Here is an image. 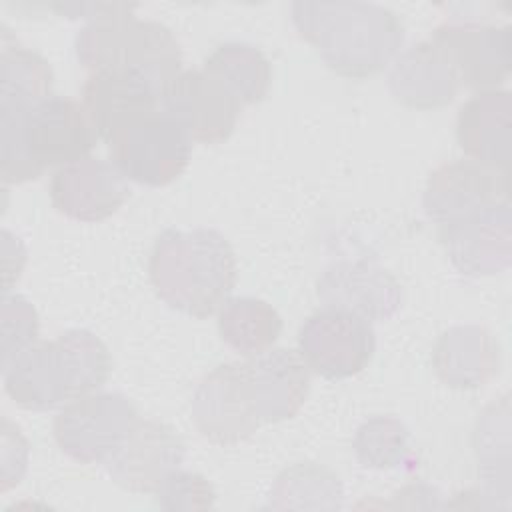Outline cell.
Here are the masks:
<instances>
[{"label": "cell", "mask_w": 512, "mask_h": 512, "mask_svg": "<svg viewBox=\"0 0 512 512\" xmlns=\"http://www.w3.org/2000/svg\"><path fill=\"white\" fill-rule=\"evenodd\" d=\"M512 98L506 90H486L464 102L456 116V138L470 160L508 168Z\"/></svg>", "instance_id": "ffe728a7"}, {"label": "cell", "mask_w": 512, "mask_h": 512, "mask_svg": "<svg viewBox=\"0 0 512 512\" xmlns=\"http://www.w3.org/2000/svg\"><path fill=\"white\" fill-rule=\"evenodd\" d=\"M218 332L242 356L260 354L278 340L282 318L272 304L252 296L228 298L218 310Z\"/></svg>", "instance_id": "7402d4cb"}, {"label": "cell", "mask_w": 512, "mask_h": 512, "mask_svg": "<svg viewBox=\"0 0 512 512\" xmlns=\"http://www.w3.org/2000/svg\"><path fill=\"white\" fill-rule=\"evenodd\" d=\"M98 138L84 104L68 96H50L32 108L0 106L2 182L22 184L48 166L86 158Z\"/></svg>", "instance_id": "3957f363"}, {"label": "cell", "mask_w": 512, "mask_h": 512, "mask_svg": "<svg viewBox=\"0 0 512 512\" xmlns=\"http://www.w3.org/2000/svg\"><path fill=\"white\" fill-rule=\"evenodd\" d=\"M154 494L164 510H208L214 506L216 496L202 474L180 468L168 474Z\"/></svg>", "instance_id": "83f0119b"}, {"label": "cell", "mask_w": 512, "mask_h": 512, "mask_svg": "<svg viewBox=\"0 0 512 512\" xmlns=\"http://www.w3.org/2000/svg\"><path fill=\"white\" fill-rule=\"evenodd\" d=\"M138 418V410L126 396L92 392L62 406L52 430L60 450L72 460L104 464Z\"/></svg>", "instance_id": "52a82bcc"}, {"label": "cell", "mask_w": 512, "mask_h": 512, "mask_svg": "<svg viewBox=\"0 0 512 512\" xmlns=\"http://www.w3.org/2000/svg\"><path fill=\"white\" fill-rule=\"evenodd\" d=\"M432 40L446 50L456 66L460 84L492 90L510 72V28L446 22L432 32Z\"/></svg>", "instance_id": "2e32d148"}, {"label": "cell", "mask_w": 512, "mask_h": 512, "mask_svg": "<svg viewBox=\"0 0 512 512\" xmlns=\"http://www.w3.org/2000/svg\"><path fill=\"white\" fill-rule=\"evenodd\" d=\"M78 62L90 72H136L158 92L180 72L182 50L174 32L162 22L134 14L88 22L74 38Z\"/></svg>", "instance_id": "5b68a950"}, {"label": "cell", "mask_w": 512, "mask_h": 512, "mask_svg": "<svg viewBox=\"0 0 512 512\" xmlns=\"http://www.w3.org/2000/svg\"><path fill=\"white\" fill-rule=\"evenodd\" d=\"M164 112L200 144H220L236 128L242 104L210 72L180 70L160 90Z\"/></svg>", "instance_id": "30bf717a"}, {"label": "cell", "mask_w": 512, "mask_h": 512, "mask_svg": "<svg viewBox=\"0 0 512 512\" xmlns=\"http://www.w3.org/2000/svg\"><path fill=\"white\" fill-rule=\"evenodd\" d=\"M290 18L326 66L346 78L378 74L404 42L400 18L372 2H294Z\"/></svg>", "instance_id": "6da1fadb"}, {"label": "cell", "mask_w": 512, "mask_h": 512, "mask_svg": "<svg viewBox=\"0 0 512 512\" xmlns=\"http://www.w3.org/2000/svg\"><path fill=\"white\" fill-rule=\"evenodd\" d=\"M508 202V172L474 160H456L430 172L422 206L428 218L448 224Z\"/></svg>", "instance_id": "7c38bea8"}, {"label": "cell", "mask_w": 512, "mask_h": 512, "mask_svg": "<svg viewBox=\"0 0 512 512\" xmlns=\"http://www.w3.org/2000/svg\"><path fill=\"white\" fill-rule=\"evenodd\" d=\"M190 414L202 438L218 446H232L250 438L262 420L256 414L244 362L212 368L196 386Z\"/></svg>", "instance_id": "9c48e42d"}, {"label": "cell", "mask_w": 512, "mask_h": 512, "mask_svg": "<svg viewBox=\"0 0 512 512\" xmlns=\"http://www.w3.org/2000/svg\"><path fill=\"white\" fill-rule=\"evenodd\" d=\"M432 364L446 386L478 388L498 374L500 348L486 328L454 326L438 336Z\"/></svg>", "instance_id": "44dd1931"}, {"label": "cell", "mask_w": 512, "mask_h": 512, "mask_svg": "<svg viewBox=\"0 0 512 512\" xmlns=\"http://www.w3.org/2000/svg\"><path fill=\"white\" fill-rule=\"evenodd\" d=\"M204 70L218 78L242 106L266 98L272 82L268 58L248 42H224L204 60Z\"/></svg>", "instance_id": "603a6c76"}, {"label": "cell", "mask_w": 512, "mask_h": 512, "mask_svg": "<svg viewBox=\"0 0 512 512\" xmlns=\"http://www.w3.org/2000/svg\"><path fill=\"white\" fill-rule=\"evenodd\" d=\"M316 294L324 306L354 312L370 322L392 318L402 304L400 282L368 258L330 264L318 276Z\"/></svg>", "instance_id": "5bb4252c"}, {"label": "cell", "mask_w": 512, "mask_h": 512, "mask_svg": "<svg viewBox=\"0 0 512 512\" xmlns=\"http://www.w3.org/2000/svg\"><path fill=\"white\" fill-rule=\"evenodd\" d=\"M52 68L44 56L18 44L8 42L2 32L0 50V106L32 108L52 94Z\"/></svg>", "instance_id": "d4e9b609"}, {"label": "cell", "mask_w": 512, "mask_h": 512, "mask_svg": "<svg viewBox=\"0 0 512 512\" xmlns=\"http://www.w3.org/2000/svg\"><path fill=\"white\" fill-rule=\"evenodd\" d=\"M110 162L144 186H166L186 170L192 138L164 110H156L116 132L108 142Z\"/></svg>", "instance_id": "8992f818"}, {"label": "cell", "mask_w": 512, "mask_h": 512, "mask_svg": "<svg viewBox=\"0 0 512 512\" xmlns=\"http://www.w3.org/2000/svg\"><path fill=\"white\" fill-rule=\"evenodd\" d=\"M186 454L182 438L164 422L138 418L122 444L104 462L110 478L134 494H154Z\"/></svg>", "instance_id": "8fae6325"}, {"label": "cell", "mask_w": 512, "mask_h": 512, "mask_svg": "<svg viewBox=\"0 0 512 512\" xmlns=\"http://www.w3.org/2000/svg\"><path fill=\"white\" fill-rule=\"evenodd\" d=\"M342 500L344 488L334 470L316 462H298L276 476L268 506L280 510H336Z\"/></svg>", "instance_id": "cb8c5ba5"}, {"label": "cell", "mask_w": 512, "mask_h": 512, "mask_svg": "<svg viewBox=\"0 0 512 512\" xmlns=\"http://www.w3.org/2000/svg\"><path fill=\"white\" fill-rule=\"evenodd\" d=\"M28 466V440L24 434L8 420H2V472L0 490L6 492L18 484Z\"/></svg>", "instance_id": "f1b7e54d"}, {"label": "cell", "mask_w": 512, "mask_h": 512, "mask_svg": "<svg viewBox=\"0 0 512 512\" xmlns=\"http://www.w3.org/2000/svg\"><path fill=\"white\" fill-rule=\"evenodd\" d=\"M48 192L60 214L78 222H100L122 208L130 186L110 160L86 156L60 166L50 178Z\"/></svg>", "instance_id": "4fadbf2b"}, {"label": "cell", "mask_w": 512, "mask_h": 512, "mask_svg": "<svg viewBox=\"0 0 512 512\" xmlns=\"http://www.w3.org/2000/svg\"><path fill=\"white\" fill-rule=\"evenodd\" d=\"M2 370L8 368L38 338V314L20 294H4L2 308Z\"/></svg>", "instance_id": "4316f807"}, {"label": "cell", "mask_w": 512, "mask_h": 512, "mask_svg": "<svg viewBox=\"0 0 512 512\" xmlns=\"http://www.w3.org/2000/svg\"><path fill=\"white\" fill-rule=\"evenodd\" d=\"M82 104L100 138L108 142L116 132L158 110V88L136 72H90L82 84Z\"/></svg>", "instance_id": "ac0fdd59"}, {"label": "cell", "mask_w": 512, "mask_h": 512, "mask_svg": "<svg viewBox=\"0 0 512 512\" xmlns=\"http://www.w3.org/2000/svg\"><path fill=\"white\" fill-rule=\"evenodd\" d=\"M388 88L400 104L430 110L454 100L460 78L446 50L430 38L412 44L394 60Z\"/></svg>", "instance_id": "d6986e66"}, {"label": "cell", "mask_w": 512, "mask_h": 512, "mask_svg": "<svg viewBox=\"0 0 512 512\" xmlns=\"http://www.w3.org/2000/svg\"><path fill=\"white\" fill-rule=\"evenodd\" d=\"M376 350L372 322L332 306L310 314L298 330V352L312 372L342 380L362 372Z\"/></svg>", "instance_id": "ba28073f"}, {"label": "cell", "mask_w": 512, "mask_h": 512, "mask_svg": "<svg viewBox=\"0 0 512 512\" xmlns=\"http://www.w3.org/2000/svg\"><path fill=\"white\" fill-rule=\"evenodd\" d=\"M148 276L156 296L172 310L208 318L234 290L238 264L218 230L168 228L154 240Z\"/></svg>", "instance_id": "7a4b0ae2"}, {"label": "cell", "mask_w": 512, "mask_h": 512, "mask_svg": "<svg viewBox=\"0 0 512 512\" xmlns=\"http://www.w3.org/2000/svg\"><path fill=\"white\" fill-rule=\"evenodd\" d=\"M112 358L90 330H66L34 342L2 370L6 394L24 410L46 412L98 392L110 378Z\"/></svg>", "instance_id": "277c9868"}, {"label": "cell", "mask_w": 512, "mask_h": 512, "mask_svg": "<svg viewBox=\"0 0 512 512\" xmlns=\"http://www.w3.org/2000/svg\"><path fill=\"white\" fill-rule=\"evenodd\" d=\"M440 240L450 262L470 276H484L510 266V204H498L440 226Z\"/></svg>", "instance_id": "9a60e30c"}, {"label": "cell", "mask_w": 512, "mask_h": 512, "mask_svg": "<svg viewBox=\"0 0 512 512\" xmlns=\"http://www.w3.org/2000/svg\"><path fill=\"white\" fill-rule=\"evenodd\" d=\"M52 8L68 18H84L88 22L112 18V16H124L132 14L136 4L128 2H64V4H52Z\"/></svg>", "instance_id": "f546056e"}, {"label": "cell", "mask_w": 512, "mask_h": 512, "mask_svg": "<svg viewBox=\"0 0 512 512\" xmlns=\"http://www.w3.org/2000/svg\"><path fill=\"white\" fill-rule=\"evenodd\" d=\"M244 366L262 422H280L298 414L310 392V368L298 350L268 348L250 356Z\"/></svg>", "instance_id": "e0dca14e"}, {"label": "cell", "mask_w": 512, "mask_h": 512, "mask_svg": "<svg viewBox=\"0 0 512 512\" xmlns=\"http://www.w3.org/2000/svg\"><path fill=\"white\" fill-rule=\"evenodd\" d=\"M356 460L364 468L396 470L410 462L406 426L394 416H372L364 420L352 440Z\"/></svg>", "instance_id": "484cf974"}]
</instances>
